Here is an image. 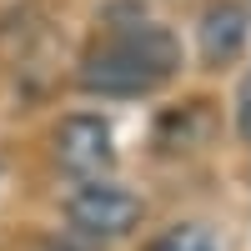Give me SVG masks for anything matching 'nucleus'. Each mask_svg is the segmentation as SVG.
<instances>
[{
	"label": "nucleus",
	"instance_id": "obj_1",
	"mask_svg": "<svg viewBox=\"0 0 251 251\" xmlns=\"http://www.w3.org/2000/svg\"><path fill=\"white\" fill-rule=\"evenodd\" d=\"M181 71V40L156 25V20H136V25H111L96 46L80 55V91L100 100H136L156 96L171 86Z\"/></svg>",
	"mask_w": 251,
	"mask_h": 251
},
{
	"label": "nucleus",
	"instance_id": "obj_2",
	"mask_svg": "<svg viewBox=\"0 0 251 251\" xmlns=\"http://www.w3.org/2000/svg\"><path fill=\"white\" fill-rule=\"evenodd\" d=\"M60 211H66V231L86 236L96 246H111V241H126L141 231L146 196L116 176H96V181H75L71 196L60 201Z\"/></svg>",
	"mask_w": 251,
	"mask_h": 251
},
{
	"label": "nucleus",
	"instance_id": "obj_3",
	"mask_svg": "<svg viewBox=\"0 0 251 251\" xmlns=\"http://www.w3.org/2000/svg\"><path fill=\"white\" fill-rule=\"evenodd\" d=\"M50 156L71 181H96L116 171V131L96 111H71L50 131Z\"/></svg>",
	"mask_w": 251,
	"mask_h": 251
},
{
	"label": "nucleus",
	"instance_id": "obj_4",
	"mask_svg": "<svg viewBox=\"0 0 251 251\" xmlns=\"http://www.w3.org/2000/svg\"><path fill=\"white\" fill-rule=\"evenodd\" d=\"M251 40V10L246 0H211L196 20V50H201V66L206 71H226L236 66L241 50Z\"/></svg>",
	"mask_w": 251,
	"mask_h": 251
},
{
	"label": "nucleus",
	"instance_id": "obj_5",
	"mask_svg": "<svg viewBox=\"0 0 251 251\" xmlns=\"http://www.w3.org/2000/svg\"><path fill=\"white\" fill-rule=\"evenodd\" d=\"M141 251H221V236L206 221H171L166 231H156Z\"/></svg>",
	"mask_w": 251,
	"mask_h": 251
},
{
	"label": "nucleus",
	"instance_id": "obj_6",
	"mask_svg": "<svg viewBox=\"0 0 251 251\" xmlns=\"http://www.w3.org/2000/svg\"><path fill=\"white\" fill-rule=\"evenodd\" d=\"M40 251H106V246H96V241L75 236V231H55V236L40 241Z\"/></svg>",
	"mask_w": 251,
	"mask_h": 251
},
{
	"label": "nucleus",
	"instance_id": "obj_7",
	"mask_svg": "<svg viewBox=\"0 0 251 251\" xmlns=\"http://www.w3.org/2000/svg\"><path fill=\"white\" fill-rule=\"evenodd\" d=\"M236 136L251 141V75H241L236 86Z\"/></svg>",
	"mask_w": 251,
	"mask_h": 251
}]
</instances>
